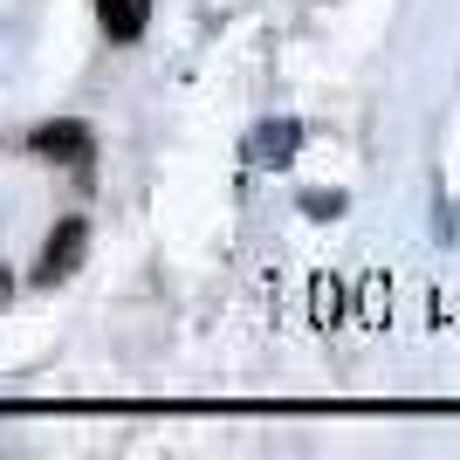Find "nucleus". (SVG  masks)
Here are the masks:
<instances>
[{
  "label": "nucleus",
  "instance_id": "1",
  "mask_svg": "<svg viewBox=\"0 0 460 460\" xmlns=\"http://www.w3.org/2000/svg\"><path fill=\"white\" fill-rule=\"evenodd\" d=\"M28 152H35V158H56V165H90V158H96V137H90V124H76V117H49V124H35Z\"/></svg>",
  "mask_w": 460,
  "mask_h": 460
},
{
  "label": "nucleus",
  "instance_id": "2",
  "mask_svg": "<svg viewBox=\"0 0 460 460\" xmlns=\"http://www.w3.org/2000/svg\"><path fill=\"white\" fill-rule=\"evenodd\" d=\"M296 145H303V124H296V117H269V124H254V131H248L241 158H248V165H288Z\"/></svg>",
  "mask_w": 460,
  "mask_h": 460
},
{
  "label": "nucleus",
  "instance_id": "3",
  "mask_svg": "<svg viewBox=\"0 0 460 460\" xmlns=\"http://www.w3.org/2000/svg\"><path fill=\"white\" fill-rule=\"evenodd\" d=\"M83 248H90V227H83V220H62V227L49 234V248H41V269H35V282H62V275H76Z\"/></svg>",
  "mask_w": 460,
  "mask_h": 460
},
{
  "label": "nucleus",
  "instance_id": "4",
  "mask_svg": "<svg viewBox=\"0 0 460 460\" xmlns=\"http://www.w3.org/2000/svg\"><path fill=\"white\" fill-rule=\"evenodd\" d=\"M96 14H103V35H111V41H137V35H145V14H152V0H96Z\"/></svg>",
  "mask_w": 460,
  "mask_h": 460
},
{
  "label": "nucleus",
  "instance_id": "5",
  "mask_svg": "<svg viewBox=\"0 0 460 460\" xmlns=\"http://www.w3.org/2000/svg\"><path fill=\"white\" fill-rule=\"evenodd\" d=\"M303 207H309V213H316V220H330V213H344V192H309Z\"/></svg>",
  "mask_w": 460,
  "mask_h": 460
},
{
  "label": "nucleus",
  "instance_id": "6",
  "mask_svg": "<svg viewBox=\"0 0 460 460\" xmlns=\"http://www.w3.org/2000/svg\"><path fill=\"white\" fill-rule=\"evenodd\" d=\"M7 288H14V282H7V269H0V303H7Z\"/></svg>",
  "mask_w": 460,
  "mask_h": 460
}]
</instances>
